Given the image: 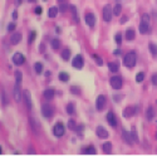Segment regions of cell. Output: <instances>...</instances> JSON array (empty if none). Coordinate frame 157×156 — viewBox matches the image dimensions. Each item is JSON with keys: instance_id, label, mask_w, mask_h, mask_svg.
Returning a JSON list of instances; mask_svg holds the SVG:
<instances>
[{"instance_id": "obj_2", "label": "cell", "mask_w": 157, "mask_h": 156, "mask_svg": "<svg viewBox=\"0 0 157 156\" xmlns=\"http://www.w3.org/2000/svg\"><path fill=\"white\" fill-rule=\"evenodd\" d=\"M136 61H137V57H136L135 52H129L128 54L124 56V59H123V64L128 68H133L136 65Z\"/></svg>"}, {"instance_id": "obj_41", "label": "cell", "mask_w": 157, "mask_h": 156, "mask_svg": "<svg viewBox=\"0 0 157 156\" xmlns=\"http://www.w3.org/2000/svg\"><path fill=\"white\" fill-rule=\"evenodd\" d=\"M15 27H16V25H15L14 23H10V24L8 25V30H9V32H13L15 29Z\"/></svg>"}, {"instance_id": "obj_33", "label": "cell", "mask_w": 157, "mask_h": 156, "mask_svg": "<svg viewBox=\"0 0 157 156\" xmlns=\"http://www.w3.org/2000/svg\"><path fill=\"white\" fill-rule=\"evenodd\" d=\"M143 79H145V73L143 72H140V73H137V76H136V82H142Z\"/></svg>"}, {"instance_id": "obj_5", "label": "cell", "mask_w": 157, "mask_h": 156, "mask_svg": "<svg viewBox=\"0 0 157 156\" xmlns=\"http://www.w3.org/2000/svg\"><path fill=\"white\" fill-rule=\"evenodd\" d=\"M42 113H43V116L45 118H52L53 115H54V110H53V107L50 106V105H43Z\"/></svg>"}, {"instance_id": "obj_46", "label": "cell", "mask_w": 157, "mask_h": 156, "mask_svg": "<svg viewBox=\"0 0 157 156\" xmlns=\"http://www.w3.org/2000/svg\"><path fill=\"white\" fill-rule=\"evenodd\" d=\"M13 18H14V19L18 18V13H16V11H13Z\"/></svg>"}, {"instance_id": "obj_32", "label": "cell", "mask_w": 157, "mask_h": 156, "mask_svg": "<svg viewBox=\"0 0 157 156\" xmlns=\"http://www.w3.org/2000/svg\"><path fill=\"white\" fill-rule=\"evenodd\" d=\"M15 79H16V82H15L16 85H20V83H22L23 77H22V73H20L19 71H16V72H15Z\"/></svg>"}, {"instance_id": "obj_39", "label": "cell", "mask_w": 157, "mask_h": 156, "mask_svg": "<svg viewBox=\"0 0 157 156\" xmlns=\"http://www.w3.org/2000/svg\"><path fill=\"white\" fill-rule=\"evenodd\" d=\"M71 92L74 93V94H79V93H80V89H78L76 86H73V87H71Z\"/></svg>"}, {"instance_id": "obj_51", "label": "cell", "mask_w": 157, "mask_h": 156, "mask_svg": "<svg viewBox=\"0 0 157 156\" xmlns=\"http://www.w3.org/2000/svg\"><path fill=\"white\" fill-rule=\"evenodd\" d=\"M113 53L114 54H121V50H114Z\"/></svg>"}, {"instance_id": "obj_48", "label": "cell", "mask_w": 157, "mask_h": 156, "mask_svg": "<svg viewBox=\"0 0 157 156\" xmlns=\"http://www.w3.org/2000/svg\"><path fill=\"white\" fill-rule=\"evenodd\" d=\"M127 20V16H124V18H122L121 19V23H124V21Z\"/></svg>"}, {"instance_id": "obj_29", "label": "cell", "mask_w": 157, "mask_h": 156, "mask_svg": "<svg viewBox=\"0 0 157 156\" xmlns=\"http://www.w3.org/2000/svg\"><path fill=\"white\" fill-rule=\"evenodd\" d=\"M52 47H53V49H59V47H60V40L59 39H52Z\"/></svg>"}, {"instance_id": "obj_19", "label": "cell", "mask_w": 157, "mask_h": 156, "mask_svg": "<svg viewBox=\"0 0 157 156\" xmlns=\"http://www.w3.org/2000/svg\"><path fill=\"white\" fill-rule=\"evenodd\" d=\"M135 30L133 29H127V32H126V39L127 40H133L135 39Z\"/></svg>"}, {"instance_id": "obj_15", "label": "cell", "mask_w": 157, "mask_h": 156, "mask_svg": "<svg viewBox=\"0 0 157 156\" xmlns=\"http://www.w3.org/2000/svg\"><path fill=\"white\" fill-rule=\"evenodd\" d=\"M14 99L15 102H20L22 99V93H20V85H16L15 83V87H14Z\"/></svg>"}, {"instance_id": "obj_30", "label": "cell", "mask_w": 157, "mask_h": 156, "mask_svg": "<svg viewBox=\"0 0 157 156\" xmlns=\"http://www.w3.org/2000/svg\"><path fill=\"white\" fill-rule=\"evenodd\" d=\"M71 10L72 13H73V19H74V21H77L78 23V14H77V8L74 7V5H71Z\"/></svg>"}, {"instance_id": "obj_6", "label": "cell", "mask_w": 157, "mask_h": 156, "mask_svg": "<svg viewBox=\"0 0 157 156\" xmlns=\"http://www.w3.org/2000/svg\"><path fill=\"white\" fill-rule=\"evenodd\" d=\"M72 65L74 67V68H77V69H82L83 68V65H84V59L82 56H76V57L73 58V61H72Z\"/></svg>"}, {"instance_id": "obj_7", "label": "cell", "mask_w": 157, "mask_h": 156, "mask_svg": "<svg viewBox=\"0 0 157 156\" xmlns=\"http://www.w3.org/2000/svg\"><path fill=\"white\" fill-rule=\"evenodd\" d=\"M106 103H107L106 97H104L103 94H101V96H98V98L96 101V108H97L98 111H103L104 107H106Z\"/></svg>"}, {"instance_id": "obj_44", "label": "cell", "mask_w": 157, "mask_h": 156, "mask_svg": "<svg viewBox=\"0 0 157 156\" xmlns=\"http://www.w3.org/2000/svg\"><path fill=\"white\" fill-rule=\"evenodd\" d=\"M152 83L155 86H157V74H153V77H152Z\"/></svg>"}, {"instance_id": "obj_23", "label": "cell", "mask_w": 157, "mask_h": 156, "mask_svg": "<svg viewBox=\"0 0 157 156\" xmlns=\"http://www.w3.org/2000/svg\"><path fill=\"white\" fill-rule=\"evenodd\" d=\"M108 68H109V71L113 72V73H117L118 69H120V67H118V64L112 62V63H108Z\"/></svg>"}, {"instance_id": "obj_13", "label": "cell", "mask_w": 157, "mask_h": 156, "mask_svg": "<svg viewBox=\"0 0 157 156\" xmlns=\"http://www.w3.org/2000/svg\"><path fill=\"white\" fill-rule=\"evenodd\" d=\"M96 134H97V136H98L99 139H107L108 137V131L104 127H102V126H98V127H97Z\"/></svg>"}, {"instance_id": "obj_53", "label": "cell", "mask_w": 157, "mask_h": 156, "mask_svg": "<svg viewBox=\"0 0 157 156\" xmlns=\"http://www.w3.org/2000/svg\"><path fill=\"white\" fill-rule=\"evenodd\" d=\"M156 139H157V132H156Z\"/></svg>"}, {"instance_id": "obj_25", "label": "cell", "mask_w": 157, "mask_h": 156, "mask_svg": "<svg viewBox=\"0 0 157 156\" xmlns=\"http://www.w3.org/2000/svg\"><path fill=\"white\" fill-rule=\"evenodd\" d=\"M59 79H60L62 82H68V81H69V74H68L67 72H60V73H59Z\"/></svg>"}, {"instance_id": "obj_8", "label": "cell", "mask_w": 157, "mask_h": 156, "mask_svg": "<svg viewBox=\"0 0 157 156\" xmlns=\"http://www.w3.org/2000/svg\"><path fill=\"white\" fill-rule=\"evenodd\" d=\"M111 86L113 89H121L122 88V79L118 76H113L111 78Z\"/></svg>"}, {"instance_id": "obj_47", "label": "cell", "mask_w": 157, "mask_h": 156, "mask_svg": "<svg viewBox=\"0 0 157 156\" xmlns=\"http://www.w3.org/2000/svg\"><path fill=\"white\" fill-rule=\"evenodd\" d=\"M58 3H59V4H65L67 0H58Z\"/></svg>"}, {"instance_id": "obj_28", "label": "cell", "mask_w": 157, "mask_h": 156, "mask_svg": "<svg viewBox=\"0 0 157 156\" xmlns=\"http://www.w3.org/2000/svg\"><path fill=\"white\" fill-rule=\"evenodd\" d=\"M34 68H35L36 73H38V74H40V73L43 72V64L40 63V62H36V63L34 64Z\"/></svg>"}, {"instance_id": "obj_45", "label": "cell", "mask_w": 157, "mask_h": 156, "mask_svg": "<svg viewBox=\"0 0 157 156\" xmlns=\"http://www.w3.org/2000/svg\"><path fill=\"white\" fill-rule=\"evenodd\" d=\"M23 0H15V5H20Z\"/></svg>"}, {"instance_id": "obj_52", "label": "cell", "mask_w": 157, "mask_h": 156, "mask_svg": "<svg viewBox=\"0 0 157 156\" xmlns=\"http://www.w3.org/2000/svg\"><path fill=\"white\" fill-rule=\"evenodd\" d=\"M29 1H30V3H35L36 0H29Z\"/></svg>"}, {"instance_id": "obj_42", "label": "cell", "mask_w": 157, "mask_h": 156, "mask_svg": "<svg viewBox=\"0 0 157 156\" xmlns=\"http://www.w3.org/2000/svg\"><path fill=\"white\" fill-rule=\"evenodd\" d=\"M34 11H35V14L40 15V14H42V13H43V9H42V8H40V7H36V8H35V10H34Z\"/></svg>"}, {"instance_id": "obj_26", "label": "cell", "mask_w": 157, "mask_h": 156, "mask_svg": "<svg viewBox=\"0 0 157 156\" xmlns=\"http://www.w3.org/2000/svg\"><path fill=\"white\" fill-rule=\"evenodd\" d=\"M148 49H150L151 54L153 56V57L156 58L157 57V47L153 44V43H150V45H148Z\"/></svg>"}, {"instance_id": "obj_38", "label": "cell", "mask_w": 157, "mask_h": 156, "mask_svg": "<svg viewBox=\"0 0 157 156\" xmlns=\"http://www.w3.org/2000/svg\"><path fill=\"white\" fill-rule=\"evenodd\" d=\"M92 57L94 58V61L97 62V64H98V65H102V64H103V61H102V58H101V57H98L97 54H93Z\"/></svg>"}, {"instance_id": "obj_1", "label": "cell", "mask_w": 157, "mask_h": 156, "mask_svg": "<svg viewBox=\"0 0 157 156\" xmlns=\"http://www.w3.org/2000/svg\"><path fill=\"white\" fill-rule=\"evenodd\" d=\"M140 32H141V34H146L150 32V15L148 14L142 15V20L140 24Z\"/></svg>"}, {"instance_id": "obj_43", "label": "cell", "mask_w": 157, "mask_h": 156, "mask_svg": "<svg viewBox=\"0 0 157 156\" xmlns=\"http://www.w3.org/2000/svg\"><path fill=\"white\" fill-rule=\"evenodd\" d=\"M3 105L7 106V96H5V92L3 91Z\"/></svg>"}, {"instance_id": "obj_50", "label": "cell", "mask_w": 157, "mask_h": 156, "mask_svg": "<svg viewBox=\"0 0 157 156\" xmlns=\"http://www.w3.org/2000/svg\"><path fill=\"white\" fill-rule=\"evenodd\" d=\"M28 154H34V150L29 149V150H28Z\"/></svg>"}, {"instance_id": "obj_18", "label": "cell", "mask_w": 157, "mask_h": 156, "mask_svg": "<svg viewBox=\"0 0 157 156\" xmlns=\"http://www.w3.org/2000/svg\"><path fill=\"white\" fill-rule=\"evenodd\" d=\"M102 147H103V152L104 154H111L112 152V143L111 142H104Z\"/></svg>"}, {"instance_id": "obj_12", "label": "cell", "mask_w": 157, "mask_h": 156, "mask_svg": "<svg viewBox=\"0 0 157 156\" xmlns=\"http://www.w3.org/2000/svg\"><path fill=\"white\" fill-rule=\"evenodd\" d=\"M107 122L113 128L117 127V118H116V116H114L113 112H108L107 113Z\"/></svg>"}, {"instance_id": "obj_34", "label": "cell", "mask_w": 157, "mask_h": 156, "mask_svg": "<svg viewBox=\"0 0 157 156\" xmlns=\"http://www.w3.org/2000/svg\"><path fill=\"white\" fill-rule=\"evenodd\" d=\"M68 128H69V130H73V131L77 130V125H76V122H74L73 120L68 121Z\"/></svg>"}, {"instance_id": "obj_14", "label": "cell", "mask_w": 157, "mask_h": 156, "mask_svg": "<svg viewBox=\"0 0 157 156\" xmlns=\"http://www.w3.org/2000/svg\"><path fill=\"white\" fill-rule=\"evenodd\" d=\"M86 23H87V25H89L91 28H93L94 24H96V16H94L92 13L86 14Z\"/></svg>"}, {"instance_id": "obj_16", "label": "cell", "mask_w": 157, "mask_h": 156, "mask_svg": "<svg viewBox=\"0 0 157 156\" xmlns=\"http://www.w3.org/2000/svg\"><path fill=\"white\" fill-rule=\"evenodd\" d=\"M23 97H24V101H25V103H27V107H28V108H32V99H30V92H29L28 89H25V91L23 92Z\"/></svg>"}, {"instance_id": "obj_21", "label": "cell", "mask_w": 157, "mask_h": 156, "mask_svg": "<svg viewBox=\"0 0 157 156\" xmlns=\"http://www.w3.org/2000/svg\"><path fill=\"white\" fill-rule=\"evenodd\" d=\"M97 151H96V149L93 147V146H88V147H86V149L82 150V154H89V155H94Z\"/></svg>"}, {"instance_id": "obj_22", "label": "cell", "mask_w": 157, "mask_h": 156, "mask_svg": "<svg viewBox=\"0 0 157 156\" xmlns=\"http://www.w3.org/2000/svg\"><path fill=\"white\" fill-rule=\"evenodd\" d=\"M54 93H55V92H54L53 89H45V91H44V93H43V96L47 99H52L53 97H54Z\"/></svg>"}, {"instance_id": "obj_24", "label": "cell", "mask_w": 157, "mask_h": 156, "mask_svg": "<svg viewBox=\"0 0 157 156\" xmlns=\"http://www.w3.org/2000/svg\"><path fill=\"white\" fill-rule=\"evenodd\" d=\"M146 116H147V120L151 121L155 117V110H153L152 107H148V108H147V112H146Z\"/></svg>"}, {"instance_id": "obj_27", "label": "cell", "mask_w": 157, "mask_h": 156, "mask_svg": "<svg viewBox=\"0 0 157 156\" xmlns=\"http://www.w3.org/2000/svg\"><path fill=\"white\" fill-rule=\"evenodd\" d=\"M62 58L64 59V61H69V58H71V50L69 49H64L62 52Z\"/></svg>"}, {"instance_id": "obj_10", "label": "cell", "mask_w": 157, "mask_h": 156, "mask_svg": "<svg viewBox=\"0 0 157 156\" xmlns=\"http://www.w3.org/2000/svg\"><path fill=\"white\" fill-rule=\"evenodd\" d=\"M122 137H123L124 142H126V143H128V145H132V143L135 142L133 134H131V132L126 131V130H123V131H122Z\"/></svg>"}, {"instance_id": "obj_17", "label": "cell", "mask_w": 157, "mask_h": 156, "mask_svg": "<svg viewBox=\"0 0 157 156\" xmlns=\"http://www.w3.org/2000/svg\"><path fill=\"white\" fill-rule=\"evenodd\" d=\"M20 40H22V34H20V33H14L13 35L10 37V43H11L13 45H16Z\"/></svg>"}, {"instance_id": "obj_36", "label": "cell", "mask_w": 157, "mask_h": 156, "mask_svg": "<svg viewBox=\"0 0 157 156\" xmlns=\"http://www.w3.org/2000/svg\"><path fill=\"white\" fill-rule=\"evenodd\" d=\"M67 112H68V115L74 113V106H73V103H69V105L67 106Z\"/></svg>"}, {"instance_id": "obj_9", "label": "cell", "mask_w": 157, "mask_h": 156, "mask_svg": "<svg viewBox=\"0 0 157 156\" xmlns=\"http://www.w3.org/2000/svg\"><path fill=\"white\" fill-rule=\"evenodd\" d=\"M112 8L111 5H106V7L103 8V20L104 21H111L112 19Z\"/></svg>"}, {"instance_id": "obj_49", "label": "cell", "mask_w": 157, "mask_h": 156, "mask_svg": "<svg viewBox=\"0 0 157 156\" xmlns=\"http://www.w3.org/2000/svg\"><path fill=\"white\" fill-rule=\"evenodd\" d=\"M114 101H120V97H118V94H116V96H114Z\"/></svg>"}, {"instance_id": "obj_11", "label": "cell", "mask_w": 157, "mask_h": 156, "mask_svg": "<svg viewBox=\"0 0 157 156\" xmlns=\"http://www.w3.org/2000/svg\"><path fill=\"white\" fill-rule=\"evenodd\" d=\"M24 62H25V57L22 53H15L13 56V63L15 65H22V64H24Z\"/></svg>"}, {"instance_id": "obj_3", "label": "cell", "mask_w": 157, "mask_h": 156, "mask_svg": "<svg viewBox=\"0 0 157 156\" xmlns=\"http://www.w3.org/2000/svg\"><path fill=\"white\" fill-rule=\"evenodd\" d=\"M64 132H65L64 125H63L62 122H57L55 126H54V128H53V134H54V136L62 137V136L64 135Z\"/></svg>"}, {"instance_id": "obj_37", "label": "cell", "mask_w": 157, "mask_h": 156, "mask_svg": "<svg viewBox=\"0 0 157 156\" xmlns=\"http://www.w3.org/2000/svg\"><path fill=\"white\" fill-rule=\"evenodd\" d=\"M68 4H67V3H65V4H60V5H59V9H58V10H60V11H62V13H65V11H67V10H68Z\"/></svg>"}, {"instance_id": "obj_20", "label": "cell", "mask_w": 157, "mask_h": 156, "mask_svg": "<svg viewBox=\"0 0 157 156\" xmlns=\"http://www.w3.org/2000/svg\"><path fill=\"white\" fill-rule=\"evenodd\" d=\"M58 11H59V10H58V8H50L49 10H48V15H49V18H52V19H53V18H55V16H57L58 15Z\"/></svg>"}, {"instance_id": "obj_35", "label": "cell", "mask_w": 157, "mask_h": 156, "mask_svg": "<svg viewBox=\"0 0 157 156\" xmlns=\"http://www.w3.org/2000/svg\"><path fill=\"white\" fill-rule=\"evenodd\" d=\"M114 40H116V43H117L118 45H121V43H122V34H121V33H117V34H116Z\"/></svg>"}, {"instance_id": "obj_40", "label": "cell", "mask_w": 157, "mask_h": 156, "mask_svg": "<svg viewBox=\"0 0 157 156\" xmlns=\"http://www.w3.org/2000/svg\"><path fill=\"white\" fill-rule=\"evenodd\" d=\"M35 35H36L35 32H32V33L29 34V43H32L34 39H35Z\"/></svg>"}, {"instance_id": "obj_31", "label": "cell", "mask_w": 157, "mask_h": 156, "mask_svg": "<svg viewBox=\"0 0 157 156\" xmlns=\"http://www.w3.org/2000/svg\"><path fill=\"white\" fill-rule=\"evenodd\" d=\"M121 11H122L121 4H117V5L113 8V10H112V13H113L114 15H120V14H121Z\"/></svg>"}, {"instance_id": "obj_4", "label": "cell", "mask_w": 157, "mask_h": 156, "mask_svg": "<svg viewBox=\"0 0 157 156\" xmlns=\"http://www.w3.org/2000/svg\"><path fill=\"white\" fill-rule=\"evenodd\" d=\"M137 112H138V107L137 106H128L123 110V116H124L126 118H129V117L135 116Z\"/></svg>"}]
</instances>
